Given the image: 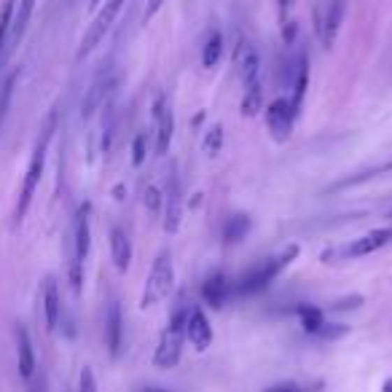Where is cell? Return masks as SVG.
Returning a JSON list of instances; mask_svg holds the SVG:
<instances>
[{
    "label": "cell",
    "instance_id": "cell-24",
    "mask_svg": "<svg viewBox=\"0 0 392 392\" xmlns=\"http://www.w3.org/2000/svg\"><path fill=\"white\" fill-rule=\"evenodd\" d=\"M17 0H6L0 8V65L6 59V46H8V30H11V19H14Z\"/></svg>",
    "mask_w": 392,
    "mask_h": 392
},
{
    "label": "cell",
    "instance_id": "cell-14",
    "mask_svg": "<svg viewBox=\"0 0 392 392\" xmlns=\"http://www.w3.org/2000/svg\"><path fill=\"white\" fill-rule=\"evenodd\" d=\"M390 239H392V228H376V231H371V234L355 239L352 245H347V247L341 250V256H347V258L371 256V253H376V250H382Z\"/></svg>",
    "mask_w": 392,
    "mask_h": 392
},
{
    "label": "cell",
    "instance_id": "cell-16",
    "mask_svg": "<svg viewBox=\"0 0 392 392\" xmlns=\"http://www.w3.org/2000/svg\"><path fill=\"white\" fill-rule=\"evenodd\" d=\"M43 317H46V331H57L62 323V298H59V288L54 282V277H49L43 282Z\"/></svg>",
    "mask_w": 392,
    "mask_h": 392
},
{
    "label": "cell",
    "instance_id": "cell-7",
    "mask_svg": "<svg viewBox=\"0 0 392 392\" xmlns=\"http://www.w3.org/2000/svg\"><path fill=\"white\" fill-rule=\"evenodd\" d=\"M121 8H124V0H108L103 8H100V14L94 17V22H92V24H89V30H86L84 41H81L78 59L89 57V54L94 52V46H100V43H103V38L108 35V30L116 24V17L121 14Z\"/></svg>",
    "mask_w": 392,
    "mask_h": 392
},
{
    "label": "cell",
    "instance_id": "cell-30",
    "mask_svg": "<svg viewBox=\"0 0 392 392\" xmlns=\"http://www.w3.org/2000/svg\"><path fill=\"white\" fill-rule=\"evenodd\" d=\"M78 392H97V382H94L92 368H84V371H81V379H78Z\"/></svg>",
    "mask_w": 392,
    "mask_h": 392
},
{
    "label": "cell",
    "instance_id": "cell-2",
    "mask_svg": "<svg viewBox=\"0 0 392 392\" xmlns=\"http://www.w3.org/2000/svg\"><path fill=\"white\" fill-rule=\"evenodd\" d=\"M239 75H242V86H245V94H242V116H256L258 110L263 108V86H261V59H258L256 49L242 41L239 43Z\"/></svg>",
    "mask_w": 392,
    "mask_h": 392
},
{
    "label": "cell",
    "instance_id": "cell-5",
    "mask_svg": "<svg viewBox=\"0 0 392 392\" xmlns=\"http://www.w3.org/2000/svg\"><path fill=\"white\" fill-rule=\"evenodd\" d=\"M92 245V228H89V205H81L73 218V258H70V285L78 293L84 282V263Z\"/></svg>",
    "mask_w": 392,
    "mask_h": 392
},
{
    "label": "cell",
    "instance_id": "cell-23",
    "mask_svg": "<svg viewBox=\"0 0 392 392\" xmlns=\"http://www.w3.org/2000/svg\"><path fill=\"white\" fill-rule=\"evenodd\" d=\"M223 57V35L221 33H210V38L202 46V65L205 68H215Z\"/></svg>",
    "mask_w": 392,
    "mask_h": 392
},
{
    "label": "cell",
    "instance_id": "cell-9",
    "mask_svg": "<svg viewBox=\"0 0 392 392\" xmlns=\"http://www.w3.org/2000/svg\"><path fill=\"white\" fill-rule=\"evenodd\" d=\"M298 113L293 110L290 100H274L269 108H266V124H269V132L277 143H285L290 137V129H293V119Z\"/></svg>",
    "mask_w": 392,
    "mask_h": 392
},
{
    "label": "cell",
    "instance_id": "cell-15",
    "mask_svg": "<svg viewBox=\"0 0 392 392\" xmlns=\"http://www.w3.org/2000/svg\"><path fill=\"white\" fill-rule=\"evenodd\" d=\"M35 3L38 0H19V6L14 8V19H11V30H8V46H6V57L22 43V38L27 33V24L33 19Z\"/></svg>",
    "mask_w": 392,
    "mask_h": 392
},
{
    "label": "cell",
    "instance_id": "cell-27",
    "mask_svg": "<svg viewBox=\"0 0 392 392\" xmlns=\"http://www.w3.org/2000/svg\"><path fill=\"white\" fill-rule=\"evenodd\" d=\"M202 145H205V151L210 156L218 154V151H221V145H223V129H221V126H210V129H207L205 143H202Z\"/></svg>",
    "mask_w": 392,
    "mask_h": 392
},
{
    "label": "cell",
    "instance_id": "cell-13",
    "mask_svg": "<svg viewBox=\"0 0 392 392\" xmlns=\"http://www.w3.org/2000/svg\"><path fill=\"white\" fill-rule=\"evenodd\" d=\"M14 339H17V363H19V376L24 382H30L38 371V363H35V349H33V341H30V333L27 328L19 323L14 328Z\"/></svg>",
    "mask_w": 392,
    "mask_h": 392
},
{
    "label": "cell",
    "instance_id": "cell-3",
    "mask_svg": "<svg viewBox=\"0 0 392 392\" xmlns=\"http://www.w3.org/2000/svg\"><path fill=\"white\" fill-rule=\"evenodd\" d=\"M298 256V247L296 245H290L288 250H282L280 256L274 258H266V261H261L258 266H253L247 274H242V280H239L237 290L239 293H245V296H253V293H261V290H266L272 285L274 280L280 277V274L288 269L290 263H293V258Z\"/></svg>",
    "mask_w": 392,
    "mask_h": 392
},
{
    "label": "cell",
    "instance_id": "cell-34",
    "mask_svg": "<svg viewBox=\"0 0 392 392\" xmlns=\"http://www.w3.org/2000/svg\"><path fill=\"white\" fill-rule=\"evenodd\" d=\"M161 3H164V0H151V3H148V14H145V19L154 17L156 11H159V6H161Z\"/></svg>",
    "mask_w": 392,
    "mask_h": 392
},
{
    "label": "cell",
    "instance_id": "cell-32",
    "mask_svg": "<svg viewBox=\"0 0 392 392\" xmlns=\"http://www.w3.org/2000/svg\"><path fill=\"white\" fill-rule=\"evenodd\" d=\"M27 387H30V392H46V379L38 376V371H35V376L27 382Z\"/></svg>",
    "mask_w": 392,
    "mask_h": 392
},
{
    "label": "cell",
    "instance_id": "cell-18",
    "mask_svg": "<svg viewBox=\"0 0 392 392\" xmlns=\"http://www.w3.org/2000/svg\"><path fill=\"white\" fill-rule=\"evenodd\" d=\"M110 258L116 263L119 272H129V263H132V242L126 237L124 228H110Z\"/></svg>",
    "mask_w": 392,
    "mask_h": 392
},
{
    "label": "cell",
    "instance_id": "cell-29",
    "mask_svg": "<svg viewBox=\"0 0 392 392\" xmlns=\"http://www.w3.org/2000/svg\"><path fill=\"white\" fill-rule=\"evenodd\" d=\"M143 159H145V135H137L135 143H132V164L140 167Z\"/></svg>",
    "mask_w": 392,
    "mask_h": 392
},
{
    "label": "cell",
    "instance_id": "cell-1",
    "mask_svg": "<svg viewBox=\"0 0 392 392\" xmlns=\"http://www.w3.org/2000/svg\"><path fill=\"white\" fill-rule=\"evenodd\" d=\"M52 135H54V119L46 124V129H43V135L38 140L33 156H30V164H27L24 180H22V188H19L17 207H14V226H19V223L24 221V215H27V210H30L35 188L41 183V175H43V167H46V151H49V140H52Z\"/></svg>",
    "mask_w": 392,
    "mask_h": 392
},
{
    "label": "cell",
    "instance_id": "cell-26",
    "mask_svg": "<svg viewBox=\"0 0 392 392\" xmlns=\"http://www.w3.org/2000/svg\"><path fill=\"white\" fill-rule=\"evenodd\" d=\"M14 84H17V73H11L3 86H0V126H3V119L8 113V105H11V94H14Z\"/></svg>",
    "mask_w": 392,
    "mask_h": 392
},
{
    "label": "cell",
    "instance_id": "cell-31",
    "mask_svg": "<svg viewBox=\"0 0 392 392\" xmlns=\"http://www.w3.org/2000/svg\"><path fill=\"white\" fill-rule=\"evenodd\" d=\"M145 207H148L151 212H159V207H161V194H159L156 186L145 188Z\"/></svg>",
    "mask_w": 392,
    "mask_h": 392
},
{
    "label": "cell",
    "instance_id": "cell-6",
    "mask_svg": "<svg viewBox=\"0 0 392 392\" xmlns=\"http://www.w3.org/2000/svg\"><path fill=\"white\" fill-rule=\"evenodd\" d=\"M175 285V269H172V256L164 250L154 258V266L145 280V293H143V309H151L154 304L164 301Z\"/></svg>",
    "mask_w": 392,
    "mask_h": 392
},
{
    "label": "cell",
    "instance_id": "cell-33",
    "mask_svg": "<svg viewBox=\"0 0 392 392\" xmlns=\"http://www.w3.org/2000/svg\"><path fill=\"white\" fill-rule=\"evenodd\" d=\"M266 392H301L296 384H277V387H272V390H266Z\"/></svg>",
    "mask_w": 392,
    "mask_h": 392
},
{
    "label": "cell",
    "instance_id": "cell-28",
    "mask_svg": "<svg viewBox=\"0 0 392 392\" xmlns=\"http://www.w3.org/2000/svg\"><path fill=\"white\" fill-rule=\"evenodd\" d=\"M390 170H392V161H387V164H382V167H374V170L363 172V175H358V177H349V180H344L341 186H358V183H363V180L376 177V175H382V172H390Z\"/></svg>",
    "mask_w": 392,
    "mask_h": 392
},
{
    "label": "cell",
    "instance_id": "cell-4",
    "mask_svg": "<svg viewBox=\"0 0 392 392\" xmlns=\"http://www.w3.org/2000/svg\"><path fill=\"white\" fill-rule=\"evenodd\" d=\"M186 317L188 309H177L172 314L170 325L164 328L161 339H159V347L154 352V365L161 368V371H170L180 363V355H183V339H186Z\"/></svg>",
    "mask_w": 392,
    "mask_h": 392
},
{
    "label": "cell",
    "instance_id": "cell-20",
    "mask_svg": "<svg viewBox=\"0 0 392 392\" xmlns=\"http://www.w3.org/2000/svg\"><path fill=\"white\" fill-rule=\"evenodd\" d=\"M309 86V59L307 54H298V62H296V73H293V97H290V105L293 110L298 113L301 110V103H304V94H307Z\"/></svg>",
    "mask_w": 392,
    "mask_h": 392
},
{
    "label": "cell",
    "instance_id": "cell-21",
    "mask_svg": "<svg viewBox=\"0 0 392 392\" xmlns=\"http://www.w3.org/2000/svg\"><path fill=\"white\" fill-rule=\"evenodd\" d=\"M180 205H183V196H180V183H177V177H175V172H172L170 177V196H167V221H164V228L167 231H177V226H180Z\"/></svg>",
    "mask_w": 392,
    "mask_h": 392
},
{
    "label": "cell",
    "instance_id": "cell-12",
    "mask_svg": "<svg viewBox=\"0 0 392 392\" xmlns=\"http://www.w3.org/2000/svg\"><path fill=\"white\" fill-rule=\"evenodd\" d=\"M202 298L210 309H223L231 298V282L223 272H212L202 282Z\"/></svg>",
    "mask_w": 392,
    "mask_h": 392
},
{
    "label": "cell",
    "instance_id": "cell-22",
    "mask_svg": "<svg viewBox=\"0 0 392 392\" xmlns=\"http://www.w3.org/2000/svg\"><path fill=\"white\" fill-rule=\"evenodd\" d=\"M247 231H250V218L247 215H242V212L228 215L226 223H223V242L226 245H237L239 239L247 237Z\"/></svg>",
    "mask_w": 392,
    "mask_h": 392
},
{
    "label": "cell",
    "instance_id": "cell-25",
    "mask_svg": "<svg viewBox=\"0 0 392 392\" xmlns=\"http://www.w3.org/2000/svg\"><path fill=\"white\" fill-rule=\"evenodd\" d=\"M298 314H301V325H304V331L307 333H317L320 328H323V312L314 307H301L298 309Z\"/></svg>",
    "mask_w": 392,
    "mask_h": 392
},
{
    "label": "cell",
    "instance_id": "cell-11",
    "mask_svg": "<svg viewBox=\"0 0 392 392\" xmlns=\"http://www.w3.org/2000/svg\"><path fill=\"white\" fill-rule=\"evenodd\" d=\"M105 344L110 358L121 355V344H124V317H121V304L110 301L105 309Z\"/></svg>",
    "mask_w": 392,
    "mask_h": 392
},
{
    "label": "cell",
    "instance_id": "cell-17",
    "mask_svg": "<svg viewBox=\"0 0 392 392\" xmlns=\"http://www.w3.org/2000/svg\"><path fill=\"white\" fill-rule=\"evenodd\" d=\"M344 11H347V0H331L328 3V11H325L323 22V46L331 49L336 43V35L341 30V22H344Z\"/></svg>",
    "mask_w": 392,
    "mask_h": 392
},
{
    "label": "cell",
    "instance_id": "cell-8",
    "mask_svg": "<svg viewBox=\"0 0 392 392\" xmlns=\"http://www.w3.org/2000/svg\"><path fill=\"white\" fill-rule=\"evenodd\" d=\"M175 135V113L167 94H159L154 100V148L159 156H164L172 145Z\"/></svg>",
    "mask_w": 392,
    "mask_h": 392
},
{
    "label": "cell",
    "instance_id": "cell-19",
    "mask_svg": "<svg viewBox=\"0 0 392 392\" xmlns=\"http://www.w3.org/2000/svg\"><path fill=\"white\" fill-rule=\"evenodd\" d=\"M110 89H113V75H108V73H103L100 78H94V84H92V89L86 92L84 97V119H89L100 105L105 103V97L110 94Z\"/></svg>",
    "mask_w": 392,
    "mask_h": 392
},
{
    "label": "cell",
    "instance_id": "cell-36",
    "mask_svg": "<svg viewBox=\"0 0 392 392\" xmlns=\"http://www.w3.org/2000/svg\"><path fill=\"white\" fill-rule=\"evenodd\" d=\"M390 218H392V212H390Z\"/></svg>",
    "mask_w": 392,
    "mask_h": 392
},
{
    "label": "cell",
    "instance_id": "cell-35",
    "mask_svg": "<svg viewBox=\"0 0 392 392\" xmlns=\"http://www.w3.org/2000/svg\"><path fill=\"white\" fill-rule=\"evenodd\" d=\"M140 392H167V390H161V387H143Z\"/></svg>",
    "mask_w": 392,
    "mask_h": 392
},
{
    "label": "cell",
    "instance_id": "cell-10",
    "mask_svg": "<svg viewBox=\"0 0 392 392\" xmlns=\"http://www.w3.org/2000/svg\"><path fill=\"white\" fill-rule=\"evenodd\" d=\"M186 339L202 352L212 344V328H210V320L202 312V307H191L186 317Z\"/></svg>",
    "mask_w": 392,
    "mask_h": 392
}]
</instances>
